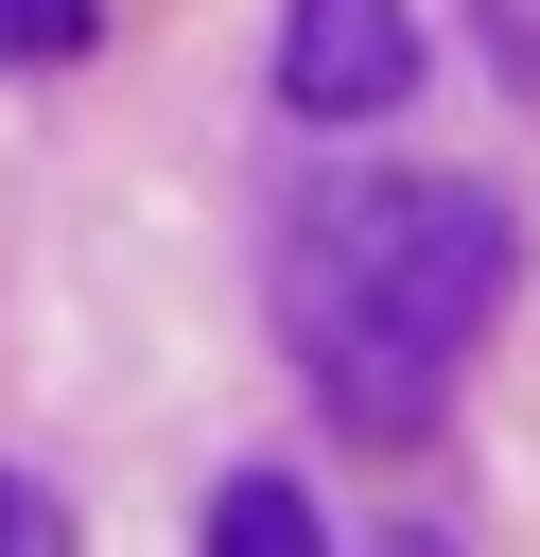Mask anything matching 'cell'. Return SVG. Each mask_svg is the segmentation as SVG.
<instances>
[{
  "mask_svg": "<svg viewBox=\"0 0 540 557\" xmlns=\"http://www.w3.org/2000/svg\"><path fill=\"white\" fill-rule=\"evenodd\" d=\"M505 278H523L505 191H470V174H348V191H314L279 226V348H296V383L366 453H418L453 366H470V331L505 313Z\"/></svg>",
  "mask_w": 540,
  "mask_h": 557,
  "instance_id": "1",
  "label": "cell"
},
{
  "mask_svg": "<svg viewBox=\"0 0 540 557\" xmlns=\"http://www.w3.org/2000/svg\"><path fill=\"white\" fill-rule=\"evenodd\" d=\"M279 104L296 122H401L418 104V0H279Z\"/></svg>",
  "mask_w": 540,
  "mask_h": 557,
  "instance_id": "2",
  "label": "cell"
},
{
  "mask_svg": "<svg viewBox=\"0 0 540 557\" xmlns=\"http://www.w3.org/2000/svg\"><path fill=\"white\" fill-rule=\"evenodd\" d=\"M209 540H226V557H314L331 522H314V487H279V470H244V487L209 505Z\"/></svg>",
  "mask_w": 540,
  "mask_h": 557,
  "instance_id": "3",
  "label": "cell"
},
{
  "mask_svg": "<svg viewBox=\"0 0 540 557\" xmlns=\"http://www.w3.org/2000/svg\"><path fill=\"white\" fill-rule=\"evenodd\" d=\"M87 52V0H0V70H70Z\"/></svg>",
  "mask_w": 540,
  "mask_h": 557,
  "instance_id": "4",
  "label": "cell"
},
{
  "mask_svg": "<svg viewBox=\"0 0 540 557\" xmlns=\"http://www.w3.org/2000/svg\"><path fill=\"white\" fill-rule=\"evenodd\" d=\"M52 540H70V505H52L35 470H0V557H52Z\"/></svg>",
  "mask_w": 540,
  "mask_h": 557,
  "instance_id": "5",
  "label": "cell"
}]
</instances>
